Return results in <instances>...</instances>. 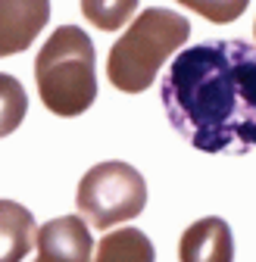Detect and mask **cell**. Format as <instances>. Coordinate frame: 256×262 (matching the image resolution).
Wrapping results in <instances>:
<instances>
[{"instance_id": "1", "label": "cell", "mask_w": 256, "mask_h": 262, "mask_svg": "<svg viewBox=\"0 0 256 262\" xmlns=\"http://www.w3.org/2000/svg\"><path fill=\"white\" fill-rule=\"evenodd\" d=\"M159 100L194 150L250 153L256 147V47L241 38L184 47L163 75Z\"/></svg>"}, {"instance_id": "2", "label": "cell", "mask_w": 256, "mask_h": 262, "mask_svg": "<svg viewBox=\"0 0 256 262\" xmlns=\"http://www.w3.org/2000/svg\"><path fill=\"white\" fill-rule=\"evenodd\" d=\"M35 81L41 103L62 119L81 116L97 97L94 41L78 25H59L44 41L35 59Z\"/></svg>"}, {"instance_id": "3", "label": "cell", "mask_w": 256, "mask_h": 262, "mask_svg": "<svg viewBox=\"0 0 256 262\" xmlns=\"http://www.w3.org/2000/svg\"><path fill=\"white\" fill-rule=\"evenodd\" d=\"M187 38L190 22L184 16L163 7H150L138 19H132L128 31L110 47L106 78L125 94H141L156 81L163 62L178 47H184Z\"/></svg>"}, {"instance_id": "4", "label": "cell", "mask_w": 256, "mask_h": 262, "mask_svg": "<svg viewBox=\"0 0 256 262\" xmlns=\"http://www.w3.org/2000/svg\"><path fill=\"white\" fill-rule=\"evenodd\" d=\"M78 212L100 231H110L119 222H132L147 206V181L128 162H100L84 172L75 193Z\"/></svg>"}, {"instance_id": "5", "label": "cell", "mask_w": 256, "mask_h": 262, "mask_svg": "<svg viewBox=\"0 0 256 262\" xmlns=\"http://www.w3.org/2000/svg\"><path fill=\"white\" fill-rule=\"evenodd\" d=\"M38 262H91V228L81 215H59L35 231Z\"/></svg>"}, {"instance_id": "6", "label": "cell", "mask_w": 256, "mask_h": 262, "mask_svg": "<svg viewBox=\"0 0 256 262\" xmlns=\"http://www.w3.org/2000/svg\"><path fill=\"white\" fill-rule=\"evenodd\" d=\"M50 22V0H0V56L22 53Z\"/></svg>"}, {"instance_id": "7", "label": "cell", "mask_w": 256, "mask_h": 262, "mask_svg": "<svg viewBox=\"0 0 256 262\" xmlns=\"http://www.w3.org/2000/svg\"><path fill=\"white\" fill-rule=\"evenodd\" d=\"M181 262H234V237L225 219L206 215L190 222L178 241Z\"/></svg>"}, {"instance_id": "8", "label": "cell", "mask_w": 256, "mask_h": 262, "mask_svg": "<svg viewBox=\"0 0 256 262\" xmlns=\"http://www.w3.org/2000/svg\"><path fill=\"white\" fill-rule=\"evenodd\" d=\"M35 244V215L16 200H0V262H22Z\"/></svg>"}, {"instance_id": "9", "label": "cell", "mask_w": 256, "mask_h": 262, "mask_svg": "<svg viewBox=\"0 0 256 262\" xmlns=\"http://www.w3.org/2000/svg\"><path fill=\"white\" fill-rule=\"evenodd\" d=\"M94 247H97L94 262H153L156 259L150 237L138 228H116Z\"/></svg>"}, {"instance_id": "10", "label": "cell", "mask_w": 256, "mask_h": 262, "mask_svg": "<svg viewBox=\"0 0 256 262\" xmlns=\"http://www.w3.org/2000/svg\"><path fill=\"white\" fill-rule=\"evenodd\" d=\"M28 113V94L16 75L0 72V138L13 135Z\"/></svg>"}, {"instance_id": "11", "label": "cell", "mask_w": 256, "mask_h": 262, "mask_svg": "<svg viewBox=\"0 0 256 262\" xmlns=\"http://www.w3.org/2000/svg\"><path fill=\"white\" fill-rule=\"evenodd\" d=\"M138 0H81V13L91 25L100 31H116L125 22H132Z\"/></svg>"}, {"instance_id": "12", "label": "cell", "mask_w": 256, "mask_h": 262, "mask_svg": "<svg viewBox=\"0 0 256 262\" xmlns=\"http://www.w3.org/2000/svg\"><path fill=\"white\" fill-rule=\"evenodd\" d=\"M175 4L194 10L197 16H203L216 25H228L250 7V0H175Z\"/></svg>"}, {"instance_id": "13", "label": "cell", "mask_w": 256, "mask_h": 262, "mask_svg": "<svg viewBox=\"0 0 256 262\" xmlns=\"http://www.w3.org/2000/svg\"><path fill=\"white\" fill-rule=\"evenodd\" d=\"M253 31H256V22H253Z\"/></svg>"}, {"instance_id": "14", "label": "cell", "mask_w": 256, "mask_h": 262, "mask_svg": "<svg viewBox=\"0 0 256 262\" xmlns=\"http://www.w3.org/2000/svg\"><path fill=\"white\" fill-rule=\"evenodd\" d=\"M35 262H38V259H35Z\"/></svg>"}]
</instances>
